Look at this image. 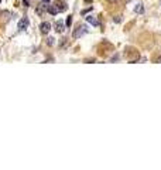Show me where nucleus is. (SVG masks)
<instances>
[{
  "instance_id": "nucleus-1",
  "label": "nucleus",
  "mask_w": 161,
  "mask_h": 170,
  "mask_svg": "<svg viewBox=\"0 0 161 170\" xmlns=\"http://www.w3.org/2000/svg\"><path fill=\"white\" fill-rule=\"evenodd\" d=\"M86 33H88V27H86V26H79V27L72 33V37H74V38H80L83 34H86Z\"/></svg>"
},
{
  "instance_id": "nucleus-2",
  "label": "nucleus",
  "mask_w": 161,
  "mask_h": 170,
  "mask_svg": "<svg viewBox=\"0 0 161 170\" xmlns=\"http://www.w3.org/2000/svg\"><path fill=\"white\" fill-rule=\"evenodd\" d=\"M30 26V20L27 18V17H23L20 21H18V24H17V29L20 30V31H24V30H27V27Z\"/></svg>"
},
{
  "instance_id": "nucleus-3",
  "label": "nucleus",
  "mask_w": 161,
  "mask_h": 170,
  "mask_svg": "<svg viewBox=\"0 0 161 170\" xmlns=\"http://www.w3.org/2000/svg\"><path fill=\"white\" fill-rule=\"evenodd\" d=\"M51 23L49 21H43L41 24H40V31L43 34H48L49 33V30H51Z\"/></svg>"
},
{
  "instance_id": "nucleus-4",
  "label": "nucleus",
  "mask_w": 161,
  "mask_h": 170,
  "mask_svg": "<svg viewBox=\"0 0 161 170\" xmlns=\"http://www.w3.org/2000/svg\"><path fill=\"white\" fill-rule=\"evenodd\" d=\"M47 9H48V4H47V3H43V4H40V6L35 9V13H37L38 16H43V14L47 12Z\"/></svg>"
},
{
  "instance_id": "nucleus-5",
  "label": "nucleus",
  "mask_w": 161,
  "mask_h": 170,
  "mask_svg": "<svg viewBox=\"0 0 161 170\" xmlns=\"http://www.w3.org/2000/svg\"><path fill=\"white\" fill-rule=\"evenodd\" d=\"M54 27H55V31H57V33H60V34L65 31V24H64V21H62V20H58V21L55 23V26H54Z\"/></svg>"
},
{
  "instance_id": "nucleus-6",
  "label": "nucleus",
  "mask_w": 161,
  "mask_h": 170,
  "mask_svg": "<svg viewBox=\"0 0 161 170\" xmlns=\"http://www.w3.org/2000/svg\"><path fill=\"white\" fill-rule=\"evenodd\" d=\"M54 4L57 6V9H58V12H61V13H62V12H65V10L68 9V6H66V3H65V1H62V0H57V1H55Z\"/></svg>"
},
{
  "instance_id": "nucleus-7",
  "label": "nucleus",
  "mask_w": 161,
  "mask_h": 170,
  "mask_svg": "<svg viewBox=\"0 0 161 170\" xmlns=\"http://www.w3.org/2000/svg\"><path fill=\"white\" fill-rule=\"evenodd\" d=\"M85 18H86V21H88L89 24H92V26H95V27L99 26V20H97L95 16H88V17H85Z\"/></svg>"
},
{
  "instance_id": "nucleus-8",
  "label": "nucleus",
  "mask_w": 161,
  "mask_h": 170,
  "mask_svg": "<svg viewBox=\"0 0 161 170\" xmlns=\"http://www.w3.org/2000/svg\"><path fill=\"white\" fill-rule=\"evenodd\" d=\"M47 12H48L51 16H55V14H58V13H60L55 4H48V9H47Z\"/></svg>"
},
{
  "instance_id": "nucleus-9",
  "label": "nucleus",
  "mask_w": 161,
  "mask_h": 170,
  "mask_svg": "<svg viewBox=\"0 0 161 170\" xmlns=\"http://www.w3.org/2000/svg\"><path fill=\"white\" fill-rule=\"evenodd\" d=\"M134 12H136L137 14H143V13H144V6H143L141 3L136 4V7H134Z\"/></svg>"
},
{
  "instance_id": "nucleus-10",
  "label": "nucleus",
  "mask_w": 161,
  "mask_h": 170,
  "mask_svg": "<svg viewBox=\"0 0 161 170\" xmlns=\"http://www.w3.org/2000/svg\"><path fill=\"white\" fill-rule=\"evenodd\" d=\"M54 43H55V38H54V37H48V38H47V46L51 47V46H54Z\"/></svg>"
},
{
  "instance_id": "nucleus-11",
  "label": "nucleus",
  "mask_w": 161,
  "mask_h": 170,
  "mask_svg": "<svg viewBox=\"0 0 161 170\" xmlns=\"http://www.w3.org/2000/svg\"><path fill=\"white\" fill-rule=\"evenodd\" d=\"M71 23H72V16H69L68 18H66V26L69 27V26H71Z\"/></svg>"
},
{
  "instance_id": "nucleus-12",
  "label": "nucleus",
  "mask_w": 161,
  "mask_h": 170,
  "mask_svg": "<svg viewBox=\"0 0 161 170\" xmlns=\"http://www.w3.org/2000/svg\"><path fill=\"white\" fill-rule=\"evenodd\" d=\"M119 60V55H114L113 58H110V63H114V61H117Z\"/></svg>"
},
{
  "instance_id": "nucleus-13",
  "label": "nucleus",
  "mask_w": 161,
  "mask_h": 170,
  "mask_svg": "<svg viewBox=\"0 0 161 170\" xmlns=\"http://www.w3.org/2000/svg\"><path fill=\"white\" fill-rule=\"evenodd\" d=\"M114 21H116V23H120L122 20H120V17H119V16H116V17H114Z\"/></svg>"
},
{
  "instance_id": "nucleus-14",
  "label": "nucleus",
  "mask_w": 161,
  "mask_h": 170,
  "mask_svg": "<svg viewBox=\"0 0 161 170\" xmlns=\"http://www.w3.org/2000/svg\"><path fill=\"white\" fill-rule=\"evenodd\" d=\"M156 63H158V64H161V54L157 57V60H156Z\"/></svg>"
},
{
  "instance_id": "nucleus-15",
  "label": "nucleus",
  "mask_w": 161,
  "mask_h": 170,
  "mask_svg": "<svg viewBox=\"0 0 161 170\" xmlns=\"http://www.w3.org/2000/svg\"><path fill=\"white\" fill-rule=\"evenodd\" d=\"M108 1H109V3H116L117 0H108Z\"/></svg>"
},
{
  "instance_id": "nucleus-16",
  "label": "nucleus",
  "mask_w": 161,
  "mask_h": 170,
  "mask_svg": "<svg viewBox=\"0 0 161 170\" xmlns=\"http://www.w3.org/2000/svg\"><path fill=\"white\" fill-rule=\"evenodd\" d=\"M85 1H86V3H92L93 0H85Z\"/></svg>"
},
{
  "instance_id": "nucleus-17",
  "label": "nucleus",
  "mask_w": 161,
  "mask_h": 170,
  "mask_svg": "<svg viewBox=\"0 0 161 170\" xmlns=\"http://www.w3.org/2000/svg\"><path fill=\"white\" fill-rule=\"evenodd\" d=\"M43 1H49V0H43Z\"/></svg>"
}]
</instances>
